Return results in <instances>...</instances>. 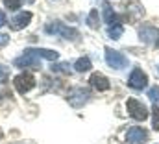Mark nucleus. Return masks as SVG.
Wrapping results in <instances>:
<instances>
[{
	"label": "nucleus",
	"mask_w": 159,
	"mask_h": 144,
	"mask_svg": "<svg viewBox=\"0 0 159 144\" xmlns=\"http://www.w3.org/2000/svg\"><path fill=\"white\" fill-rule=\"evenodd\" d=\"M44 32L50 34V35H61L65 39H69V41H76L80 37L78 30H74V28H70V26H67L63 22H48L44 26Z\"/></svg>",
	"instance_id": "f257e3e1"
},
{
	"label": "nucleus",
	"mask_w": 159,
	"mask_h": 144,
	"mask_svg": "<svg viewBox=\"0 0 159 144\" xmlns=\"http://www.w3.org/2000/svg\"><path fill=\"white\" fill-rule=\"evenodd\" d=\"M13 65L15 67H20V69H24V67H32V69H41V61H39V56L37 54H34V50L32 48H28V50H24V54L20 56V57H17L15 61H13Z\"/></svg>",
	"instance_id": "f03ea898"
},
{
	"label": "nucleus",
	"mask_w": 159,
	"mask_h": 144,
	"mask_svg": "<svg viewBox=\"0 0 159 144\" xmlns=\"http://www.w3.org/2000/svg\"><path fill=\"white\" fill-rule=\"evenodd\" d=\"M13 83H15V89H17L20 94H26L28 91H32V89L35 87V78H34V74H30V72H22V74L15 76Z\"/></svg>",
	"instance_id": "7ed1b4c3"
},
{
	"label": "nucleus",
	"mask_w": 159,
	"mask_h": 144,
	"mask_svg": "<svg viewBox=\"0 0 159 144\" xmlns=\"http://www.w3.org/2000/svg\"><path fill=\"white\" fill-rule=\"evenodd\" d=\"M106 63H107L111 69H117V70L128 67L126 56L120 54V52H117V50H113V48H106Z\"/></svg>",
	"instance_id": "20e7f679"
},
{
	"label": "nucleus",
	"mask_w": 159,
	"mask_h": 144,
	"mask_svg": "<svg viewBox=\"0 0 159 144\" xmlns=\"http://www.w3.org/2000/svg\"><path fill=\"white\" fill-rule=\"evenodd\" d=\"M89 100H91V91H89V89H83V87L74 89V91L69 94V104H70L72 107H83Z\"/></svg>",
	"instance_id": "39448f33"
},
{
	"label": "nucleus",
	"mask_w": 159,
	"mask_h": 144,
	"mask_svg": "<svg viewBox=\"0 0 159 144\" xmlns=\"http://www.w3.org/2000/svg\"><path fill=\"white\" fill-rule=\"evenodd\" d=\"M126 107H128V113H129V116L131 118H135V120H146V116H148V111L146 107L139 102V100H135V98H129L128 100V104H126Z\"/></svg>",
	"instance_id": "423d86ee"
},
{
	"label": "nucleus",
	"mask_w": 159,
	"mask_h": 144,
	"mask_svg": "<svg viewBox=\"0 0 159 144\" xmlns=\"http://www.w3.org/2000/svg\"><path fill=\"white\" fill-rule=\"evenodd\" d=\"M139 39L144 44H154L159 39V30L152 24H143V26H139Z\"/></svg>",
	"instance_id": "0eeeda50"
},
{
	"label": "nucleus",
	"mask_w": 159,
	"mask_h": 144,
	"mask_svg": "<svg viewBox=\"0 0 159 144\" xmlns=\"http://www.w3.org/2000/svg\"><path fill=\"white\" fill-rule=\"evenodd\" d=\"M146 83H148V76L141 70V69H135V70L129 74V78H128V85L131 89H135V91L146 89Z\"/></svg>",
	"instance_id": "6e6552de"
},
{
	"label": "nucleus",
	"mask_w": 159,
	"mask_h": 144,
	"mask_svg": "<svg viewBox=\"0 0 159 144\" xmlns=\"http://www.w3.org/2000/svg\"><path fill=\"white\" fill-rule=\"evenodd\" d=\"M128 144H144L148 141V131L144 128H129L126 133Z\"/></svg>",
	"instance_id": "1a4fd4ad"
},
{
	"label": "nucleus",
	"mask_w": 159,
	"mask_h": 144,
	"mask_svg": "<svg viewBox=\"0 0 159 144\" xmlns=\"http://www.w3.org/2000/svg\"><path fill=\"white\" fill-rule=\"evenodd\" d=\"M30 20H32V13L30 11H20L11 19V28L13 30H22L30 24Z\"/></svg>",
	"instance_id": "9d476101"
},
{
	"label": "nucleus",
	"mask_w": 159,
	"mask_h": 144,
	"mask_svg": "<svg viewBox=\"0 0 159 144\" xmlns=\"http://www.w3.org/2000/svg\"><path fill=\"white\" fill-rule=\"evenodd\" d=\"M89 81H91V87H94V89L100 91V92H104V91L109 89V79H107L104 74H100V72H94Z\"/></svg>",
	"instance_id": "9b49d317"
},
{
	"label": "nucleus",
	"mask_w": 159,
	"mask_h": 144,
	"mask_svg": "<svg viewBox=\"0 0 159 144\" xmlns=\"http://www.w3.org/2000/svg\"><path fill=\"white\" fill-rule=\"evenodd\" d=\"M104 19H106V22L109 24V26H113V24H117V22H120L119 15L115 13V9L107 4V2H104Z\"/></svg>",
	"instance_id": "f8f14e48"
},
{
	"label": "nucleus",
	"mask_w": 159,
	"mask_h": 144,
	"mask_svg": "<svg viewBox=\"0 0 159 144\" xmlns=\"http://www.w3.org/2000/svg\"><path fill=\"white\" fill-rule=\"evenodd\" d=\"M32 50H34V54H37L41 57L48 59V61H56V59L59 57V54H57L56 50H46V48H32Z\"/></svg>",
	"instance_id": "ddd939ff"
},
{
	"label": "nucleus",
	"mask_w": 159,
	"mask_h": 144,
	"mask_svg": "<svg viewBox=\"0 0 159 144\" xmlns=\"http://www.w3.org/2000/svg\"><path fill=\"white\" fill-rule=\"evenodd\" d=\"M74 67H76V70H78V72H87L89 69H93V65H91V59H89V57H80L78 61L74 63Z\"/></svg>",
	"instance_id": "4468645a"
},
{
	"label": "nucleus",
	"mask_w": 159,
	"mask_h": 144,
	"mask_svg": "<svg viewBox=\"0 0 159 144\" xmlns=\"http://www.w3.org/2000/svg\"><path fill=\"white\" fill-rule=\"evenodd\" d=\"M122 32H124V26L117 22V24H113V26H109V30H107V35L111 37V39H119L122 35Z\"/></svg>",
	"instance_id": "2eb2a0df"
},
{
	"label": "nucleus",
	"mask_w": 159,
	"mask_h": 144,
	"mask_svg": "<svg viewBox=\"0 0 159 144\" xmlns=\"http://www.w3.org/2000/svg\"><path fill=\"white\" fill-rule=\"evenodd\" d=\"M98 20H100V19H98V11H96V9H93V11L87 15V26L96 30V28L100 26V24H98Z\"/></svg>",
	"instance_id": "dca6fc26"
},
{
	"label": "nucleus",
	"mask_w": 159,
	"mask_h": 144,
	"mask_svg": "<svg viewBox=\"0 0 159 144\" xmlns=\"http://www.w3.org/2000/svg\"><path fill=\"white\" fill-rule=\"evenodd\" d=\"M152 128H154L156 131L159 129V107L157 106L152 107Z\"/></svg>",
	"instance_id": "f3484780"
},
{
	"label": "nucleus",
	"mask_w": 159,
	"mask_h": 144,
	"mask_svg": "<svg viewBox=\"0 0 159 144\" xmlns=\"http://www.w3.org/2000/svg\"><path fill=\"white\" fill-rule=\"evenodd\" d=\"M148 98H150L156 106L159 104V87H157V85H154V87L148 91Z\"/></svg>",
	"instance_id": "a211bd4d"
},
{
	"label": "nucleus",
	"mask_w": 159,
	"mask_h": 144,
	"mask_svg": "<svg viewBox=\"0 0 159 144\" xmlns=\"http://www.w3.org/2000/svg\"><path fill=\"white\" fill-rule=\"evenodd\" d=\"M20 2L22 0H4V4H6L7 9H19L20 7Z\"/></svg>",
	"instance_id": "6ab92c4d"
},
{
	"label": "nucleus",
	"mask_w": 159,
	"mask_h": 144,
	"mask_svg": "<svg viewBox=\"0 0 159 144\" xmlns=\"http://www.w3.org/2000/svg\"><path fill=\"white\" fill-rule=\"evenodd\" d=\"M7 76H9L7 67H2V65H0V83H4V81L7 79Z\"/></svg>",
	"instance_id": "aec40b11"
},
{
	"label": "nucleus",
	"mask_w": 159,
	"mask_h": 144,
	"mask_svg": "<svg viewBox=\"0 0 159 144\" xmlns=\"http://www.w3.org/2000/svg\"><path fill=\"white\" fill-rule=\"evenodd\" d=\"M52 70H56V72H69V65H67V63H63V65H56Z\"/></svg>",
	"instance_id": "412c9836"
},
{
	"label": "nucleus",
	"mask_w": 159,
	"mask_h": 144,
	"mask_svg": "<svg viewBox=\"0 0 159 144\" xmlns=\"http://www.w3.org/2000/svg\"><path fill=\"white\" fill-rule=\"evenodd\" d=\"M7 41H9V37H7V35H4V34H0V46L7 44Z\"/></svg>",
	"instance_id": "4be33fe9"
},
{
	"label": "nucleus",
	"mask_w": 159,
	"mask_h": 144,
	"mask_svg": "<svg viewBox=\"0 0 159 144\" xmlns=\"http://www.w3.org/2000/svg\"><path fill=\"white\" fill-rule=\"evenodd\" d=\"M4 24H6V13H4V11L0 9V28H2Z\"/></svg>",
	"instance_id": "5701e85b"
},
{
	"label": "nucleus",
	"mask_w": 159,
	"mask_h": 144,
	"mask_svg": "<svg viewBox=\"0 0 159 144\" xmlns=\"http://www.w3.org/2000/svg\"><path fill=\"white\" fill-rule=\"evenodd\" d=\"M0 139H2V129H0Z\"/></svg>",
	"instance_id": "b1692460"
},
{
	"label": "nucleus",
	"mask_w": 159,
	"mask_h": 144,
	"mask_svg": "<svg viewBox=\"0 0 159 144\" xmlns=\"http://www.w3.org/2000/svg\"><path fill=\"white\" fill-rule=\"evenodd\" d=\"M156 44H157V46H159V39H157V43H156Z\"/></svg>",
	"instance_id": "393cba45"
},
{
	"label": "nucleus",
	"mask_w": 159,
	"mask_h": 144,
	"mask_svg": "<svg viewBox=\"0 0 159 144\" xmlns=\"http://www.w3.org/2000/svg\"><path fill=\"white\" fill-rule=\"evenodd\" d=\"M28 2H34V0H28Z\"/></svg>",
	"instance_id": "a878e982"
}]
</instances>
